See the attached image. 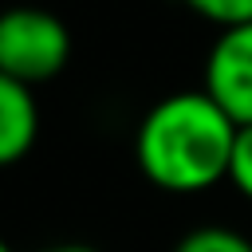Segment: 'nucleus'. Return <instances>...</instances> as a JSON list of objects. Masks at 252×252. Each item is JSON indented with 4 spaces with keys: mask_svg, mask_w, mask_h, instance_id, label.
I'll return each instance as SVG.
<instances>
[{
    "mask_svg": "<svg viewBox=\"0 0 252 252\" xmlns=\"http://www.w3.org/2000/svg\"><path fill=\"white\" fill-rule=\"evenodd\" d=\"M236 130L240 126L201 87L173 91L142 114L134 158L150 185L165 193H205L217 181H228Z\"/></svg>",
    "mask_w": 252,
    "mask_h": 252,
    "instance_id": "obj_1",
    "label": "nucleus"
},
{
    "mask_svg": "<svg viewBox=\"0 0 252 252\" xmlns=\"http://www.w3.org/2000/svg\"><path fill=\"white\" fill-rule=\"evenodd\" d=\"M71 59V32L47 8H8L0 16V79L39 87L55 79Z\"/></svg>",
    "mask_w": 252,
    "mask_h": 252,
    "instance_id": "obj_2",
    "label": "nucleus"
},
{
    "mask_svg": "<svg viewBox=\"0 0 252 252\" xmlns=\"http://www.w3.org/2000/svg\"><path fill=\"white\" fill-rule=\"evenodd\" d=\"M201 91L236 126H252V24L217 32L205 55Z\"/></svg>",
    "mask_w": 252,
    "mask_h": 252,
    "instance_id": "obj_3",
    "label": "nucleus"
},
{
    "mask_svg": "<svg viewBox=\"0 0 252 252\" xmlns=\"http://www.w3.org/2000/svg\"><path fill=\"white\" fill-rule=\"evenodd\" d=\"M39 138V102L32 87L0 79V161L16 165Z\"/></svg>",
    "mask_w": 252,
    "mask_h": 252,
    "instance_id": "obj_4",
    "label": "nucleus"
},
{
    "mask_svg": "<svg viewBox=\"0 0 252 252\" xmlns=\"http://www.w3.org/2000/svg\"><path fill=\"white\" fill-rule=\"evenodd\" d=\"M173 252H252V236L228 224H197L173 244Z\"/></svg>",
    "mask_w": 252,
    "mask_h": 252,
    "instance_id": "obj_5",
    "label": "nucleus"
},
{
    "mask_svg": "<svg viewBox=\"0 0 252 252\" xmlns=\"http://www.w3.org/2000/svg\"><path fill=\"white\" fill-rule=\"evenodd\" d=\"M185 4H189L201 20L217 24L220 32L252 24V0H185Z\"/></svg>",
    "mask_w": 252,
    "mask_h": 252,
    "instance_id": "obj_6",
    "label": "nucleus"
},
{
    "mask_svg": "<svg viewBox=\"0 0 252 252\" xmlns=\"http://www.w3.org/2000/svg\"><path fill=\"white\" fill-rule=\"evenodd\" d=\"M228 181H232V189H236L244 201H252V126H240V130H236Z\"/></svg>",
    "mask_w": 252,
    "mask_h": 252,
    "instance_id": "obj_7",
    "label": "nucleus"
},
{
    "mask_svg": "<svg viewBox=\"0 0 252 252\" xmlns=\"http://www.w3.org/2000/svg\"><path fill=\"white\" fill-rule=\"evenodd\" d=\"M43 252H98L94 244H75V240H67V244H51V248H43Z\"/></svg>",
    "mask_w": 252,
    "mask_h": 252,
    "instance_id": "obj_8",
    "label": "nucleus"
},
{
    "mask_svg": "<svg viewBox=\"0 0 252 252\" xmlns=\"http://www.w3.org/2000/svg\"><path fill=\"white\" fill-rule=\"evenodd\" d=\"M0 252H16V248H8V244H4V248H0Z\"/></svg>",
    "mask_w": 252,
    "mask_h": 252,
    "instance_id": "obj_9",
    "label": "nucleus"
}]
</instances>
